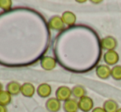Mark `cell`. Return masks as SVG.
I'll use <instances>...</instances> for the list:
<instances>
[{"mask_svg": "<svg viewBox=\"0 0 121 112\" xmlns=\"http://www.w3.org/2000/svg\"><path fill=\"white\" fill-rule=\"evenodd\" d=\"M117 112H121V107H120V108H119L118 111H117Z\"/></svg>", "mask_w": 121, "mask_h": 112, "instance_id": "cell-23", "label": "cell"}, {"mask_svg": "<svg viewBox=\"0 0 121 112\" xmlns=\"http://www.w3.org/2000/svg\"><path fill=\"white\" fill-rule=\"evenodd\" d=\"M103 109L105 110V112H117L119 107L118 103L112 99H109L104 102L103 104Z\"/></svg>", "mask_w": 121, "mask_h": 112, "instance_id": "cell-14", "label": "cell"}, {"mask_svg": "<svg viewBox=\"0 0 121 112\" xmlns=\"http://www.w3.org/2000/svg\"><path fill=\"white\" fill-rule=\"evenodd\" d=\"M35 92V87L30 82H24L22 84L21 94L25 97H32Z\"/></svg>", "mask_w": 121, "mask_h": 112, "instance_id": "cell-11", "label": "cell"}, {"mask_svg": "<svg viewBox=\"0 0 121 112\" xmlns=\"http://www.w3.org/2000/svg\"><path fill=\"white\" fill-rule=\"evenodd\" d=\"M96 74L100 79H108L111 76V69L106 64H100L96 68Z\"/></svg>", "mask_w": 121, "mask_h": 112, "instance_id": "cell-6", "label": "cell"}, {"mask_svg": "<svg viewBox=\"0 0 121 112\" xmlns=\"http://www.w3.org/2000/svg\"><path fill=\"white\" fill-rule=\"evenodd\" d=\"M110 77L116 81H120L121 80V65H117L114 66L111 69V76Z\"/></svg>", "mask_w": 121, "mask_h": 112, "instance_id": "cell-17", "label": "cell"}, {"mask_svg": "<svg viewBox=\"0 0 121 112\" xmlns=\"http://www.w3.org/2000/svg\"><path fill=\"white\" fill-rule=\"evenodd\" d=\"M100 45H101L102 50H106V51L115 50L117 45H118V42L115 37L111 36V35H107L100 40Z\"/></svg>", "mask_w": 121, "mask_h": 112, "instance_id": "cell-2", "label": "cell"}, {"mask_svg": "<svg viewBox=\"0 0 121 112\" xmlns=\"http://www.w3.org/2000/svg\"><path fill=\"white\" fill-rule=\"evenodd\" d=\"M48 26L49 29L53 30H62L65 26V24L64 23L62 20V17L59 16H54L52 17L49 18L48 22Z\"/></svg>", "mask_w": 121, "mask_h": 112, "instance_id": "cell-5", "label": "cell"}, {"mask_svg": "<svg viewBox=\"0 0 121 112\" xmlns=\"http://www.w3.org/2000/svg\"><path fill=\"white\" fill-rule=\"evenodd\" d=\"M0 112H8L7 106H2V105H0Z\"/></svg>", "mask_w": 121, "mask_h": 112, "instance_id": "cell-20", "label": "cell"}, {"mask_svg": "<svg viewBox=\"0 0 121 112\" xmlns=\"http://www.w3.org/2000/svg\"><path fill=\"white\" fill-rule=\"evenodd\" d=\"M62 20L64 22V23L65 25H67L68 26H74L77 21V17L73 12L71 11H65L63 13L62 16Z\"/></svg>", "mask_w": 121, "mask_h": 112, "instance_id": "cell-12", "label": "cell"}, {"mask_svg": "<svg viewBox=\"0 0 121 112\" xmlns=\"http://www.w3.org/2000/svg\"><path fill=\"white\" fill-rule=\"evenodd\" d=\"M57 62L54 57L51 56H45L40 59V66L44 70L51 71L56 68Z\"/></svg>", "mask_w": 121, "mask_h": 112, "instance_id": "cell-7", "label": "cell"}, {"mask_svg": "<svg viewBox=\"0 0 121 112\" xmlns=\"http://www.w3.org/2000/svg\"><path fill=\"white\" fill-rule=\"evenodd\" d=\"M78 107L82 112H89L94 109V101L90 96H85L78 100Z\"/></svg>", "mask_w": 121, "mask_h": 112, "instance_id": "cell-4", "label": "cell"}, {"mask_svg": "<svg viewBox=\"0 0 121 112\" xmlns=\"http://www.w3.org/2000/svg\"><path fill=\"white\" fill-rule=\"evenodd\" d=\"M63 110L64 112H78L79 110L78 101H77L75 98H70L68 101H64L63 104Z\"/></svg>", "mask_w": 121, "mask_h": 112, "instance_id": "cell-10", "label": "cell"}, {"mask_svg": "<svg viewBox=\"0 0 121 112\" xmlns=\"http://www.w3.org/2000/svg\"><path fill=\"white\" fill-rule=\"evenodd\" d=\"M78 3H85L86 1H78Z\"/></svg>", "mask_w": 121, "mask_h": 112, "instance_id": "cell-24", "label": "cell"}, {"mask_svg": "<svg viewBox=\"0 0 121 112\" xmlns=\"http://www.w3.org/2000/svg\"><path fill=\"white\" fill-rule=\"evenodd\" d=\"M13 7V1L11 0H0V9L8 11Z\"/></svg>", "mask_w": 121, "mask_h": 112, "instance_id": "cell-18", "label": "cell"}, {"mask_svg": "<svg viewBox=\"0 0 121 112\" xmlns=\"http://www.w3.org/2000/svg\"><path fill=\"white\" fill-rule=\"evenodd\" d=\"M61 106V101L56 97H49L45 102V108L49 112H59Z\"/></svg>", "mask_w": 121, "mask_h": 112, "instance_id": "cell-8", "label": "cell"}, {"mask_svg": "<svg viewBox=\"0 0 121 112\" xmlns=\"http://www.w3.org/2000/svg\"><path fill=\"white\" fill-rule=\"evenodd\" d=\"M22 85L18 82L12 81L9 82L6 86V91H8L12 96H17L21 93Z\"/></svg>", "mask_w": 121, "mask_h": 112, "instance_id": "cell-13", "label": "cell"}, {"mask_svg": "<svg viewBox=\"0 0 121 112\" xmlns=\"http://www.w3.org/2000/svg\"><path fill=\"white\" fill-rule=\"evenodd\" d=\"M103 59L106 65L114 67L118 64L119 60H120V55L116 50H109L104 54Z\"/></svg>", "mask_w": 121, "mask_h": 112, "instance_id": "cell-3", "label": "cell"}, {"mask_svg": "<svg viewBox=\"0 0 121 112\" xmlns=\"http://www.w3.org/2000/svg\"><path fill=\"white\" fill-rule=\"evenodd\" d=\"M73 96L72 89L67 86H60L57 88L55 91V97L61 102L68 101Z\"/></svg>", "mask_w": 121, "mask_h": 112, "instance_id": "cell-1", "label": "cell"}, {"mask_svg": "<svg viewBox=\"0 0 121 112\" xmlns=\"http://www.w3.org/2000/svg\"><path fill=\"white\" fill-rule=\"evenodd\" d=\"M2 91H3V84L0 82V92H1Z\"/></svg>", "mask_w": 121, "mask_h": 112, "instance_id": "cell-22", "label": "cell"}, {"mask_svg": "<svg viewBox=\"0 0 121 112\" xmlns=\"http://www.w3.org/2000/svg\"><path fill=\"white\" fill-rule=\"evenodd\" d=\"M12 95L6 90H3L0 92V105L7 106L12 101Z\"/></svg>", "mask_w": 121, "mask_h": 112, "instance_id": "cell-16", "label": "cell"}, {"mask_svg": "<svg viewBox=\"0 0 121 112\" xmlns=\"http://www.w3.org/2000/svg\"><path fill=\"white\" fill-rule=\"evenodd\" d=\"M91 3H95V4H100V3H102V1H101V0H99V1H92V0H91Z\"/></svg>", "mask_w": 121, "mask_h": 112, "instance_id": "cell-21", "label": "cell"}, {"mask_svg": "<svg viewBox=\"0 0 121 112\" xmlns=\"http://www.w3.org/2000/svg\"><path fill=\"white\" fill-rule=\"evenodd\" d=\"M91 112H105L103 107H95L94 109L91 111Z\"/></svg>", "mask_w": 121, "mask_h": 112, "instance_id": "cell-19", "label": "cell"}, {"mask_svg": "<svg viewBox=\"0 0 121 112\" xmlns=\"http://www.w3.org/2000/svg\"><path fill=\"white\" fill-rule=\"evenodd\" d=\"M72 94L75 99H81L82 97L86 96V91L84 86L81 85H76L72 88Z\"/></svg>", "mask_w": 121, "mask_h": 112, "instance_id": "cell-15", "label": "cell"}, {"mask_svg": "<svg viewBox=\"0 0 121 112\" xmlns=\"http://www.w3.org/2000/svg\"><path fill=\"white\" fill-rule=\"evenodd\" d=\"M36 92L38 96L41 98H47L50 96L51 93H52V87L49 84L43 82L38 86L36 89Z\"/></svg>", "mask_w": 121, "mask_h": 112, "instance_id": "cell-9", "label": "cell"}]
</instances>
